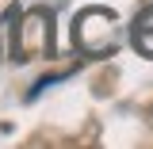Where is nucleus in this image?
I'll return each mask as SVG.
<instances>
[{
  "instance_id": "f257e3e1",
  "label": "nucleus",
  "mask_w": 153,
  "mask_h": 149,
  "mask_svg": "<svg viewBox=\"0 0 153 149\" xmlns=\"http://www.w3.org/2000/svg\"><path fill=\"white\" fill-rule=\"evenodd\" d=\"M111 31H115V16L103 8H92L76 19V42L88 50V54H103L111 50Z\"/></svg>"
},
{
  "instance_id": "f03ea898",
  "label": "nucleus",
  "mask_w": 153,
  "mask_h": 149,
  "mask_svg": "<svg viewBox=\"0 0 153 149\" xmlns=\"http://www.w3.org/2000/svg\"><path fill=\"white\" fill-rule=\"evenodd\" d=\"M146 27H153V8H149V12H146L142 19H138V31H146Z\"/></svg>"
}]
</instances>
